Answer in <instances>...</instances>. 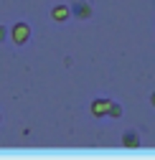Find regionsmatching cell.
<instances>
[{
    "mask_svg": "<svg viewBox=\"0 0 155 160\" xmlns=\"http://www.w3.org/2000/svg\"><path fill=\"white\" fill-rule=\"evenodd\" d=\"M28 38H31V26H28L26 21H18V23L10 26V41H13L15 46H26Z\"/></svg>",
    "mask_w": 155,
    "mask_h": 160,
    "instance_id": "6da1fadb",
    "label": "cell"
},
{
    "mask_svg": "<svg viewBox=\"0 0 155 160\" xmlns=\"http://www.w3.org/2000/svg\"><path fill=\"white\" fill-rule=\"evenodd\" d=\"M109 104H112V99H109V97H97V99H92L89 112H92L97 119H104V117L109 114Z\"/></svg>",
    "mask_w": 155,
    "mask_h": 160,
    "instance_id": "7a4b0ae2",
    "label": "cell"
},
{
    "mask_svg": "<svg viewBox=\"0 0 155 160\" xmlns=\"http://www.w3.org/2000/svg\"><path fill=\"white\" fill-rule=\"evenodd\" d=\"M92 13H94V8H92V3H89V0H74V3H71V18H79V21H89V18H92Z\"/></svg>",
    "mask_w": 155,
    "mask_h": 160,
    "instance_id": "3957f363",
    "label": "cell"
},
{
    "mask_svg": "<svg viewBox=\"0 0 155 160\" xmlns=\"http://www.w3.org/2000/svg\"><path fill=\"white\" fill-rule=\"evenodd\" d=\"M51 18H53L56 23H64V21H69V18H71V5H66V3L53 5V8H51Z\"/></svg>",
    "mask_w": 155,
    "mask_h": 160,
    "instance_id": "277c9868",
    "label": "cell"
},
{
    "mask_svg": "<svg viewBox=\"0 0 155 160\" xmlns=\"http://www.w3.org/2000/svg\"><path fill=\"white\" fill-rule=\"evenodd\" d=\"M122 145H125V148H130V150L140 148V145H142V137H140V132H138V130H127V132L122 135Z\"/></svg>",
    "mask_w": 155,
    "mask_h": 160,
    "instance_id": "5b68a950",
    "label": "cell"
},
{
    "mask_svg": "<svg viewBox=\"0 0 155 160\" xmlns=\"http://www.w3.org/2000/svg\"><path fill=\"white\" fill-rule=\"evenodd\" d=\"M107 117H112V119H120V117H122V104H117V102L112 99V104H109V114H107Z\"/></svg>",
    "mask_w": 155,
    "mask_h": 160,
    "instance_id": "8992f818",
    "label": "cell"
},
{
    "mask_svg": "<svg viewBox=\"0 0 155 160\" xmlns=\"http://www.w3.org/2000/svg\"><path fill=\"white\" fill-rule=\"evenodd\" d=\"M5 38H8V28L0 26V41H5Z\"/></svg>",
    "mask_w": 155,
    "mask_h": 160,
    "instance_id": "52a82bcc",
    "label": "cell"
},
{
    "mask_svg": "<svg viewBox=\"0 0 155 160\" xmlns=\"http://www.w3.org/2000/svg\"><path fill=\"white\" fill-rule=\"evenodd\" d=\"M150 104H152V107H155V92H152V94H150Z\"/></svg>",
    "mask_w": 155,
    "mask_h": 160,
    "instance_id": "ba28073f",
    "label": "cell"
},
{
    "mask_svg": "<svg viewBox=\"0 0 155 160\" xmlns=\"http://www.w3.org/2000/svg\"><path fill=\"white\" fill-rule=\"evenodd\" d=\"M0 122H3V112H0Z\"/></svg>",
    "mask_w": 155,
    "mask_h": 160,
    "instance_id": "9c48e42d",
    "label": "cell"
}]
</instances>
